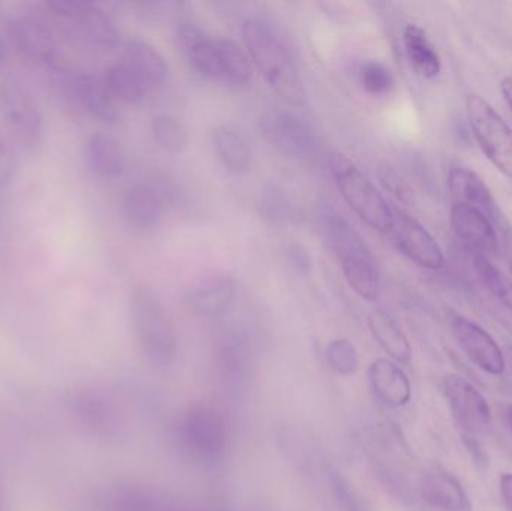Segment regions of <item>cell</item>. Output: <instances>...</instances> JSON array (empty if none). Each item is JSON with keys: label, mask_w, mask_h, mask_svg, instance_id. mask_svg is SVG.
Returning <instances> with one entry per match:
<instances>
[{"label": "cell", "mask_w": 512, "mask_h": 511, "mask_svg": "<svg viewBox=\"0 0 512 511\" xmlns=\"http://www.w3.org/2000/svg\"><path fill=\"white\" fill-rule=\"evenodd\" d=\"M122 63L140 78L147 90L159 89L170 77V69L164 56L141 39L126 42Z\"/></svg>", "instance_id": "obj_23"}, {"label": "cell", "mask_w": 512, "mask_h": 511, "mask_svg": "<svg viewBox=\"0 0 512 511\" xmlns=\"http://www.w3.org/2000/svg\"><path fill=\"white\" fill-rule=\"evenodd\" d=\"M105 84L110 89L111 95L120 104L137 105L143 101L147 89L140 78L122 62L110 66L105 71Z\"/></svg>", "instance_id": "obj_28"}, {"label": "cell", "mask_w": 512, "mask_h": 511, "mask_svg": "<svg viewBox=\"0 0 512 511\" xmlns=\"http://www.w3.org/2000/svg\"><path fill=\"white\" fill-rule=\"evenodd\" d=\"M421 495L429 506L442 511H471L472 503L456 477L442 468H430L421 479Z\"/></svg>", "instance_id": "obj_22"}, {"label": "cell", "mask_w": 512, "mask_h": 511, "mask_svg": "<svg viewBox=\"0 0 512 511\" xmlns=\"http://www.w3.org/2000/svg\"><path fill=\"white\" fill-rule=\"evenodd\" d=\"M12 44L26 59L47 68L62 65V50L53 30L35 17H18L9 23Z\"/></svg>", "instance_id": "obj_11"}, {"label": "cell", "mask_w": 512, "mask_h": 511, "mask_svg": "<svg viewBox=\"0 0 512 511\" xmlns=\"http://www.w3.org/2000/svg\"><path fill=\"white\" fill-rule=\"evenodd\" d=\"M499 491L508 511H512V473L504 474L499 480Z\"/></svg>", "instance_id": "obj_37"}, {"label": "cell", "mask_w": 512, "mask_h": 511, "mask_svg": "<svg viewBox=\"0 0 512 511\" xmlns=\"http://www.w3.org/2000/svg\"><path fill=\"white\" fill-rule=\"evenodd\" d=\"M288 258L289 261H291L292 266H294L298 272L304 273V275H307V273L310 272V269H312V260H310V255L307 254V251L303 246L297 245V243L289 245Z\"/></svg>", "instance_id": "obj_36"}, {"label": "cell", "mask_w": 512, "mask_h": 511, "mask_svg": "<svg viewBox=\"0 0 512 511\" xmlns=\"http://www.w3.org/2000/svg\"><path fill=\"white\" fill-rule=\"evenodd\" d=\"M367 380L373 396L385 407L400 408L411 402V381L393 360L376 359L370 363Z\"/></svg>", "instance_id": "obj_17"}, {"label": "cell", "mask_w": 512, "mask_h": 511, "mask_svg": "<svg viewBox=\"0 0 512 511\" xmlns=\"http://www.w3.org/2000/svg\"><path fill=\"white\" fill-rule=\"evenodd\" d=\"M327 237L349 287L361 299L369 302L378 299L381 290L378 263L363 237L337 215L328 218Z\"/></svg>", "instance_id": "obj_3"}, {"label": "cell", "mask_w": 512, "mask_h": 511, "mask_svg": "<svg viewBox=\"0 0 512 511\" xmlns=\"http://www.w3.org/2000/svg\"><path fill=\"white\" fill-rule=\"evenodd\" d=\"M474 266L484 285L512 312V279L505 276L483 255H474Z\"/></svg>", "instance_id": "obj_30"}, {"label": "cell", "mask_w": 512, "mask_h": 511, "mask_svg": "<svg viewBox=\"0 0 512 511\" xmlns=\"http://www.w3.org/2000/svg\"><path fill=\"white\" fill-rule=\"evenodd\" d=\"M370 332L376 339L382 350L402 365H409L412 360V347L408 336L403 332L400 324L382 309H375L370 312L369 318Z\"/></svg>", "instance_id": "obj_24"}, {"label": "cell", "mask_w": 512, "mask_h": 511, "mask_svg": "<svg viewBox=\"0 0 512 511\" xmlns=\"http://www.w3.org/2000/svg\"><path fill=\"white\" fill-rule=\"evenodd\" d=\"M236 294V282L227 273H212L200 279L188 294L189 306L203 317L224 314Z\"/></svg>", "instance_id": "obj_20"}, {"label": "cell", "mask_w": 512, "mask_h": 511, "mask_svg": "<svg viewBox=\"0 0 512 511\" xmlns=\"http://www.w3.org/2000/svg\"><path fill=\"white\" fill-rule=\"evenodd\" d=\"M0 111L14 140L26 150L44 143V117L26 81L6 75L0 83Z\"/></svg>", "instance_id": "obj_5"}, {"label": "cell", "mask_w": 512, "mask_h": 511, "mask_svg": "<svg viewBox=\"0 0 512 511\" xmlns=\"http://www.w3.org/2000/svg\"><path fill=\"white\" fill-rule=\"evenodd\" d=\"M17 173V158L12 150L0 141V189L8 188Z\"/></svg>", "instance_id": "obj_34"}, {"label": "cell", "mask_w": 512, "mask_h": 511, "mask_svg": "<svg viewBox=\"0 0 512 511\" xmlns=\"http://www.w3.org/2000/svg\"><path fill=\"white\" fill-rule=\"evenodd\" d=\"M132 327L150 362L168 365L177 351L173 321L159 297L146 285H137L129 297Z\"/></svg>", "instance_id": "obj_2"}, {"label": "cell", "mask_w": 512, "mask_h": 511, "mask_svg": "<svg viewBox=\"0 0 512 511\" xmlns=\"http://www.w3.org/2000/svg\"><path fill=\"white\" fill-rule=\"evenodd\" d=\"M406 56L414 71L421 77L432 80L442 71L441 59L432 42L427 38L426 30L417 24H409L403 32Z\"/></svg>", "instance_id": "obj_25"}, {"label": "cell", "mask_w": 512, "mask_h": 511, "mask_svg": "<svg viewBox=\"0 0 512 511\" xmlns=\"http://www.w3.org/2000/svg\"><path fill=\"white\" fill-rule=\"evenodd\" d=\"M212 138L222 164L230 173H248L252 165V152L236 131L227 126H219L213 131Z\"/></svg>", "instance_id": "obj_26"}, {"label": "cell", "mask_w": 512, "mask_h": 511, "mask_svg": "<svg viewBox=\"0 0 512 511\" xmlns=\"http://www.w3.org/2000/svg\"><path fill=\"white\" fill-rule=\"evenodd\" d=\"M259 128L265 140L289 158L312 161L318 153V140L313 129L289 111H267L259 120Z\"/></svg>", "instance_id": "obj_8"}, {"label": "cell", "mask_w": 512, "mask_h": 511, "mask_svg": "<svg viewBox=\"0 0 512 511\" xmlns=\"http://www.w3.org/2000/svg\"><path fill=\"white\" fill-rule=\"evenodd\" d=\"M450 224L460 242L465 243L475 255L499 252V234L495 224L484 213L462 203H453Z\"/></svg>", "instance_id": "obj_14"}, {"label": "cell", "mask_w": 512, "mask_h": 511, "mask_svg": "<svg viewBox=\"0 0 512 511\" xmlns=\"http://www.w3.org/2000/svg\"><path fill=\"white\" fill-rule=\"evenodd\" d=\"M6 59V44L3 41L2 36H0V68H2L3 63H5Z\"/></svg>", "instance_id": "obj_39"}, {"label": "cell", "mask_w": 512, "mask_h": 511, "mask_svg": "<svg viewBox=\"0 0 512 511\" xmlns=\"http://www.w3.org/2000/svg\"><path fill=\"white\" fill-rule=\"evenodd\" d=\"M451 330L469 360L486 374L499 377L505 372V357L489 332L469 318L454 315Z\"/></svg>", "instance_id": "obj_13"}, {"label": "cell", "mask_w": 512, "mask_h": 511, "mask_svg": "<svg viewBox=\"0 0 512 511\" xmlns=\"http://www.w3.org/2000/svg\"><path fill=\"white\" fill-rule=\"evenodd\" d=\"M393 231L400 251L417 266L427 270H441L445 264L444 252L435 237L421 222L402 210L394 209Z\"/></svg>", "instance_id": "obj_12"}, {"label": "cell", "mask_w": 512, "mask_h": 511, "mask_svg": "<svg viewBox=\"0 0 512 511\" xmlns=\"http://www.w3.org/2000/svg\"><path fill=\"white\" fill-rule=\"evenodd\" d=\"M72 90L78 104L102 122L116 125L122 122L120 102L111 95L104 77L95 74H80L72 80Z\"/></svg>", "instance_id": "obj_18"}, {"label": "cell", "mask_w": 512, "mask_h": 511, "mask_svg": "<svg viewBox=\"0 0 512 511\" xmlns=\"http://www.w3.org/2000/svg\"><path fill=\"white\" fill-rule=\"evenodd\" d=\"M180 438L197 458L216 459L222 455L227 443V425L216 408L195 405L183 416Z\"/></svg>", "instance_id": "obj_9"}, {"label": "cell", "mask_w": 512, "mask_h": 511, "mask_svg": "<svg viewBox=\"0 0 512 511\" xmlns=\"http://www.w3.org/2000/svg\"><path fill=\"white\" fill-rule=\"evenodd\" d=\"M330 173L340 194L361 221L379 233L393 231V209L348 156L333 153L330 156Z\"/></svg>", "instance_id": "obj_4"}, {"label": "cell", "mask_w": 512, "mask_h": 511, "mask_svg": "<svg viewBox=\"0 0 512 511\" xmlns=\"http://www.w3.org/2000/svg\"><path fill=\"white\" fill-rule=\"evenodd\" d=\"M176 38L189 65L203 77L221 81L218 39L210 38L194 23H180Z\"/></svg>", "instance_id": "obj_16"}, {"label": "cell", "mask_w": 512, "mask_h": 511, "mask_svg": "<svg viewBox=\"0 0 512 511\" xmlns=\"http://www.w3.org/2000/svg\"><path fill=\"white\" fill-rule=\"evenodd\" d=\"M47 8L75 41L99 50H111L119 45L120 32L116 23L95 3L53 0L47 3Z\"/></svg>", "instance_id": "obj_6"}, {"label": "cell", "mask_w": 512, "mask_h": 511, "mask_svg": "<svg viewBox=\"0 0 512 511\" xmlns=\"http://www.w3.org/2000/svg\"><path fill=\"white\" fill-rule=\"evenodd\" d=\"M507 417H508V425H510V428L512 431V405L510 408H508Z\"/></svg>", "instance_id": "obj_40"}, {"label": "cell", "mask_w": 512, "mask_h": 511, "mask_svg": "<svg viewBox=\"0 0 512 511\" xmlns=\"http://www.w3.org/2000/svg\"><path fill=\"white\" fill-rule=\"evenodd\" d=\"M448 188L454 203L466 204L484 213L498 227L505 216L499 209L498 201L493 197L487 183L475 171L465 167H453L448 174Z\"/></svg>", "instance_id": "obj_15"}, {"label": "cell", "mask_w": 512, "mask_h": 511, "mask_svg": "<svg viewBox=\"0 0 512 511\" xmlns=\"http://www.w3.org/2000/svg\"><path fill=\"white\" fill-rule=\"evenodd\" d=\"M153 138L168 153H182L188 144L185 126L170 114H159L152 119Z\"/></svg>", "instance_id": "obj_29"}, {"label": "cell", "mask_w": 512, "mask_h": 511, "mask_svg": "<svg viewBox=\"0 0 512 511\" xmlns=\"http://www.w3.org/2000/svg\"><path fill=\"white\" fill-rule=\"evenodd\" d=\"M439 390L463 431L481 434L492 423V410L483 395L460 375H444Z\"/></svg>", "instance_id": "obj_10"}, {"label": "cell", "mask_w": 512, "mask_h": 511, "mask_svg": "<svg viewBox=\"0 0 512 511\" xmlns=\"http://www.w3.org/2000/svg\"><path fill=\"white\" fill-rule=\"evenodd\" d=\"M501 92L512 113V77H505L504 80L501 81Z\"/></svg>", "instance_id": "obj_38"}, {"label": "cell", "mask_w": 512, "mask_h": 511, "mask_svg": "<svg viewBox=\"0 0 512 511\" xmlns=\"http://www.w3.org/2000/svg\"><path fill=\"white\" fill-rule=\"evenodd\" d=\"M499 234V251L504 255L505 263L512 272V225L507 218L496 227Z\"/></svg>", "instance_id": "obj_35"}, {"label": "cell", "mask_w": 512, "mask_h": 511, "mask_svg": "<svg viewBox=\"0 0 512 511\" xmlns=\"http://www.w3.org/2000/svg\"><path fill=\"white\" fill-rule=\"evenodd\" d=\"M360 81L364 90L373 96L387 95L394 87V77L390 69L376 60H369L361 66Z\"/></svg>", "instance_id": "obj_32"}, {"label": "cell", "mask_w": 512, "mask_h": 511, "mask_svg": "<svg viewBox=\"0 0 512 511\" xmlns=\"http://www.w3.org/2000/svg\"><path fill=\"white\" fill-rule=\"evenodd\" d=\"M379 182L382 183L385 189L393 195L396 200H399L403 204L414 203V192L409 188L406 180L394 170L390 165L382 164L378 168Z\"/></svg>", "instance_id": "obj_33"}, {"label": "cell", "mask_w": 512, "mask_h": 511, "mask_svg": "<svg viewBox=\"0 0 512 511\" xmlns=\"http://www.w3.org/2000/svg\"><path fill=\"white\" fill-rule=\"evenodd\" d=\"M84 162L90 173L101 179H119L126 171V155L122 144L113 135L98 132L84 144Z\"/></svg>", "instance_id": "obj_21"}, {"label": "cell", "mask_w": 512, "mask_h": 511, "mask_svg": "<svg viewBox=\"0 0 512 511\" xmlns=\"http://www.w3.org/2000/svg\"><path fill=\"white\" fill-rule=\"evenodd\" d=\"M243 41L249 59L265 83L291 107L306 101L303 78L286 45L264 21L248 20L243 24Z\"/></svg>", "instance_id": "obj_1"}, {"label": "cell", "mask_w": 512, "mask_h": 511, "mask_svg": "<svg viewBox=\"0 0 512 511\" xmlns=\"http://www.w3.org/2000/svg\"><path fill=\"white\" fill-rule=\"evenodd\" d=\"M325 359L336 374L345 375V377L354 375L360 366L357 348L349 339L340 338L331 341L325 350Z\"/></svg>", "instance_id": "obj_31"}, {"label": "cell", "mask_w": 512, "mask_h": 511, "mask_svg": "<svg viewBox=\"0 0 512 511\" xmlns=\"http://www.w3.org/2000/svg\"><path fill=\"white\" fill-rule=\"evenodd\" d=\"M120 212L129 227L137 231H149L161 222L164 201L158 189L146 183H138L126 189L120 203Z\"/></svg>", "instance_id": "obj_19"}, {"label": "cell", "mask_w": 512, "mask_h": 511, "mask_svg": "<svg viewBox=\"0 0 512 511\" xmlns=\"http://www.w3.org/2000/svg\"><path fill=\"white\" fill-rule=\"evenodd\" d=\"M466 114L481 152L499 173L512 180V131L504 117L480 93L466 96Z\"/></svg>", "instance_id": "obj_7"}, {"label": "cell", "mask_w": 512, "mask_h": 511, "mask_svg": "<svg viewBox=\"0 0 512 511\" xmlns=\"http://www.w3.org/2000/svg\"><path fill=\"white\" fill-rule=\"evenodd\" d=\"M219 66H221V81L242 86L252 78V63L248 54L239 44L230 39H218Z\"/></svg>", "instance_id": "obj_27"}]
</instances>
